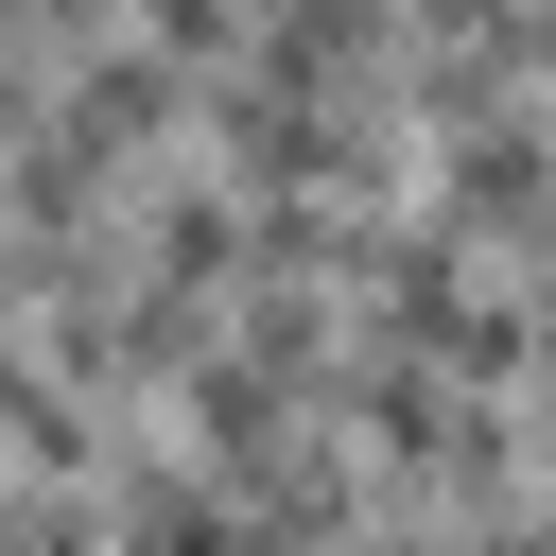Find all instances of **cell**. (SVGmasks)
I'll use <instances>...</instances> for the list:
<instances>
[{"label": "cell", "mask_w": 556, "mask_h": 556, "mask_svg": "<svg viewBox=\"0 0 556 556\" xmlns=\"http://www.w3.org/2000/svg\"><path fill=\"white\" fill-rule=\"evenodd\" d=\"M434 208H452V226H504V243L556 226V156H539V122H469V139L434 156Z\"/></svg>", "instance_id": "cell-1"}]
</instances>
